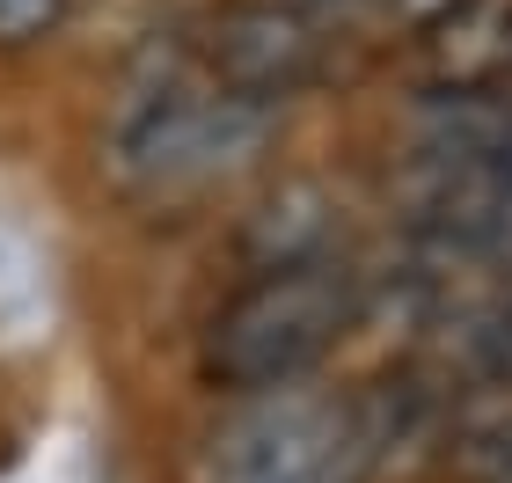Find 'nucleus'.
Here are the masks:
<instances>
[{
  "label": "nucleus",
  "mask_w": 512,
  "mask_h": 483,
  "mask_svg": "<svg viewBox=\"0 0 512 483\" xmlns=\"http://www.w3.org/2000/svg\"><path fill=\"white\" fill-rule=\"evenodd\" d=\"M278 110L242 103L191 74L176 52L154 59L147 74H132L118 125H110V161L132 183H198V176H227L271 140Z\"/></svg>",
  "instance_id": "nucleus-2"
},
{
  "label": "nucleus",
  "mask_w": 512,
  "mask_h": 483,
  "mask_svg": "<svg viewBox=\"0 0 512 483\" xmlns=\"http://www.w3.org/2000/svg\"><path fill=\"white\" fill-rule=\"evenodd\" d=\"M461 469H469L476 483H512V410L461 440Z\"/></svg>",
  "instance_id": "nucleus-8"
},
{
  "label": "nucleus",
  "mask_w": 512,
  "mask_h": 483,
  "mask_svg": "<svg viewBox=\"0 0 512 483\" xmlns=\"http://www.w3.org/2000/svg\"><path fill=\"white\" fill-rule=\"evenodd\" d=\"M293 8H308V15H315V8H337V0H293Z\"/></svg>",
  "instance_id": "nucleus-11"
},
{
  "label": "nucleus",
  "mask_w": 512,
  "mask_h": 483,
  "mask_svg": "<svg viewBox=\"0 0 512 483\" xmlns=\"http://www.w3.org/2000/svg\"><path fill=\"white\" fill-rule=\"evenodd\" d=\"M432 161H498L512 147V96L498 88H439L417 118Z\"/></svg>",
  "instance_id": "nucleus-6"
},
{
  "label": "nucleus",
  "mask_w": 512,
  "mask_h": 483,
  "mask_svg": "<svg viewBox=\"0 0 512 483\" xmlns=\"http://www.w3.org/2000/svg\"><path fill=\"white\" fill-rule=\"evenodd\" d=\"M461 337H469V366H476V374L498 381V388H512V308L476 315Z\"/></svg>",
  "instance_id": "nucleus-7"
},
{
  "label": "nucleus",
  "mask_w": 512,
  "mask_h": 483,
  "mask_svg": "<svg viewBox=\"0 0 512 483\" xmlns=\"http://www.w3.org/2000/svg\"><path fill=\"white\" fill-rule=\"evenodd\" d=\"M322 74V22L293 0H242L205 30V81L278 110Z\"/></svg>",
  "instance_id": "nucleus-3"
},
{
  "label": "nucleus",
  "mask_w": 512,
  "mask_h": 483,
  "mask_svg": "<svg viewBox=\"0 0 512 483\" xmlns=\"http://www.w3.org/2000/svg\"><path fill=\"white\" fill-rule=\"evenodd\" d=\"M381 8H388L395 22H410V30H432V22H439V15H447V8H454V0H381Z\"/></svg>",
  "instance_id": "nucleus-10"
},
{
  "label": "nucleus",
  "mask_w": 512,
  "mask_h": 483,
  "mask_svg": "<svg viewBox=\"0 0 512 483\" xmlns=\"http://www.w3.org/2000/svg\"><path fill=\"white\" fill-rule=\"evenodd\" d=\"M344 403L271 388L220 440V483H337Z\"/></svg>",
  "instance_id": "nucleus-4"
},
{
  "label": "nucleus",
  "mask_w": 512,
  "mask_h": 483,
  "mask_svg": "<svg viewBox=\"0 0 512 483\" xmlns=\"http://www.w3.org/2000/svg\"><path fill=\"white\" fill-rule=\"evenodd\" d=\"M439 88H498L512 74V0H454L425 30Z\"/></svg>",
  "instance_id": "nucleus-5"
},
{
  "label": "nucleus",
  "mask_w": 512,
  "mask_h": 483,
  "mask_svg": "<svg viewBox=\"0 0 512 483\" xmlns=\"http://www.w3.org/2000/svg\"><path fill=\"white\" fill-rule=\"evenodd\" d=\"M66 15V0H0V44H37Z\"/></svg>",
  "instance_id": "nucleus-9"
},
{
  "label": "nucleus",
  "mask_w": 512,
  "mask_h": 483,
  "mask_svg": "<svg viewBox=\"0 0 512 483\" xmlns=\"http://www.w3.org/2000/svg\"><path fill=\"white\" fill-rule=\"evenodd\" d=\"M359 315V271L337 257H300L271 264L264 279H249L235 301L205 330V374L249 396L293 388L308 366L344 337V322Z\"/></svg>",
  "instance_id": "nucleus-1"
}]
</instances>
